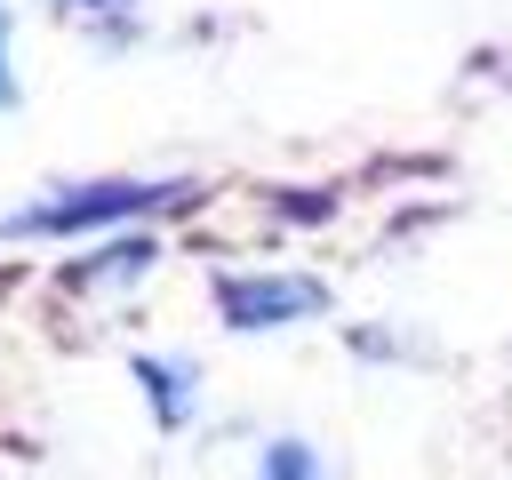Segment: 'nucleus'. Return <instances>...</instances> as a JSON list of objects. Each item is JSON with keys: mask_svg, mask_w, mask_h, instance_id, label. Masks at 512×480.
Instances as JSON below:
<instances>
[{"mask_svg": "<svg viewBox=\"0 0 512 480\" xmlns=\"http://www.w3.org/2000/svg\"><path fill=\"white\" fill-rule=\"evenodd\" d=\"M0 104H16V72H8V16H0Z\"/></svg>", "mask_w": 512, "mask_h": 480, "instance_id": "obj_5", "label": "nucleus"}, {"mask_svg": "<svg viewBox=\"0 0 512 480\" xmlns=\"http://www.w3.org/2000/svg\"><path fill=\"white\" fill-rule=\"evenodd\" d=\"M256 480H320V456L304 448V440H272L264 448V472Z\"/></svg>", "mask_w": 512, "mask_h": 480, "instance_id": "obj_4", "label": "nucleus"}, {"mask_svg": "<svg viewBox=\"0 0 512 480\" xmlns=\"http://www.w3.org/2000/svg\"><path fill=\"white\" fill-rule=\"evenodd\" d=\"M160 200H168V184H128V176H112V184H80V192H56V200H40V208L8 216V224H0V240L96 232V224H120V216H136V208H160Z\"/></svg>", "mask_w": 512, "mask_h": 480, "instance_id": "obj_1", "label": "nucleus"}, {"mask_svg": "<svg viewBox=\"0 0 512 480\" xmlns=\"http://www.w3.org/2000/svg\"><path fill=\"white\" fill-rule=\"evenodd\" d=\"M64 8H80V16H104V8H120V0H64Z\"/></svg>", "mask_w": 512, "mask_h": 480, "instance_id": "obj_6", "label": "nucleus"}, {"mask_svg": "<svg viewBox=\"0 0 512 480\" xmlns=\"http://www.w3.org/2000/svg\"><path fill=\"white\" fill-rule=\"evenodd\" d=\"M136 376L152 384V400H160V424L176 432V424H184V392H192V376H176V368H160V352H144V360H136Z\"/></svg>", "mask_w": 512, "mask_h": 480, "instance_id": "obj_3", "label": "nucleus"}, {"mask_svg": "<svg viewBox=\"0 0 512 480\" xmlns=\"http://www.w3.org/2000/svg\"><path fill=\"white\" fill-rule=\"evenodd\" d=\"M216 304H224V320H232V328H280V320L320 312V304H328V288H320V280H304V272H264V280H216Z\"/></svg>", "mask_w": 512, "mask_h": 480, "instance_id": "obj_2", "label": "nucleus"}]
</instances>
